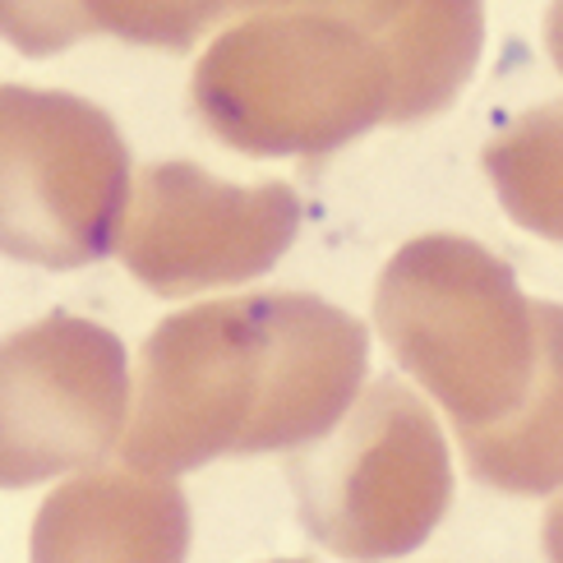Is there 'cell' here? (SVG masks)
<instances>
[{
  "mask_svg": "<svg viewBox=\"0 0 563 563\" xmlns=\"http://www.w3.org/2000/svg\"><path fill=\"white\" fill-rule=\"evenodd\" d=\"M121 144L92 107L0 88V245L37 264L92 260L121 195Z\"/></svg>",
  "mask_w": 563,
  "mask_h": 563,
  "instance_id": "6da1fadb",
  "label": "cell"
},
{
  "mask_svg": "<svg viewBox=\"0 0 563 563\" xmlns=\"http://www.w3.org/2000/svg\"><path fill=\"white\" fill-rule=\"evenodd\" d=\"M121 351L92 323L52 319L0 346V485L92 457L115 430Z\"/></svg>",
  "mask_w": 563,
  "mask_h": 563,
  "instance_id": "7a4b0ae2",
  "label": "cell"
}]
</instances>
